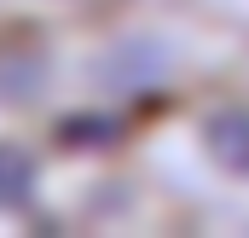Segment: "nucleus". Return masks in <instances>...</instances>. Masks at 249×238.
Returning a JSON list of instances; mask_svg holds the SVG:
<instances>
[{
    "label": "nucleus",
    "mask_w": 249,
    "mask_h": 238,
    "mask_svg": "<svg viewBox=\"0 0 249 238\" xmlns=\"http://www.w3.org/2000/svg\"><path fill=\"white\" fill-rule=\"evenodd\" d=\"M203 151L226 169V175L249 180V111H220L203 122Z\"/></svg>",
    "instance_id": "2"
},
{
    "label": "nucleus",
    "mask_w": 249,
    "mask_h": 238,
    "mask_svg": "<svg viewBox=\"0 0 249 238\" xmlns=\"http://www.w3.org/2000/svg\"><path fill=\"white\" fill-rule=\"evenodd\" d=\"M168 76H174V47L162 35H122L93 59V81H105L116 93H145Z\"/></svg>",
    "instance_id": "1"
},
{
    "label": "nucleus",
    "mask_w": 249,
    "mask_h": 238,
    "mask_svg": "<svg viewBox=\"0 0 249 238\" xmlns=\"http://www.w3.org/2000/svg\"><path fill=\"white\" fill-rule=\"evenodd\" d=\"M41 93V59L35 53H6L0 59V99H35Z\"/></svg>",
    "instance_id": "4"
},
{
    "label": "nucleus",
    "mask_w": 249,
    "mask_h": 238,
    "mask_svg": "<svg viewBox=\"0 0 249 238\" xmlns=\"http://www.w3.org/2000/svg\"><path fill=\"white\" fill-rule=\"evenodd\" d=\"M29 198H35V163H29V151H18V145L0 139V209H23Z\"/></svg>",
    "instance_id": "3"
}]
</instances>
